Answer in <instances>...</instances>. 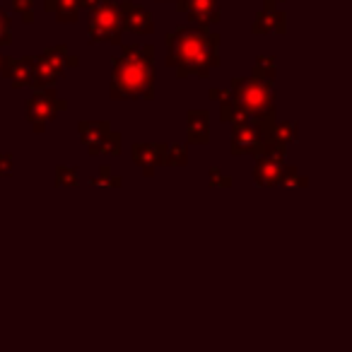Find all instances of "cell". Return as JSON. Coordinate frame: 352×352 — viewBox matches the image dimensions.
I'll return each instance as SVG.
<instances>
[{
    "label": "cell",
    "instance_id": "obj_1",
    "mask_svg": "<svg viewBox=\"0 0 352 352\" xmlns=\"http://www.w3.org/2000/svg\"><path fill=\"white\" fill-rule=\"evenodd\" d=\"M164 63L176 73L179 80L210 78V73L222 65L220 41L222 36L210 27L186 25L166 34Z\"/></svg>",
    "mask_w": 352,
    "mask_h": 352
},
{
    "label": "cell",
    "instance_id": "obj_2",
    "mask_svg": "<svg viewBox=\"0 0 352 352\" xmlns=\"http://www.w3.org/2000/svg\"><path fill=\"white\" fill-rule=\"evenodd\" d=\"M111 63V99L155 97V46H121Z\"/></svg>",
    "mask_w": 352,
    "mask_h": 352
},
{
    "label": "cell",
    "instance_id": "obj_3",
    "mask_svg": "<svg viewBox=\"0 0 352 352\" xmlns=\"http://www.w3.org/2000/svg\"><path fill=\"white\" fill-rule=\"evenodd\" d=\"M232 92L234 99L254 121H263V118H275L278 116V94H275L273 82L258 78H234L232 80Z\"/></svg>",
    "mask_w": 352,
    "mask_h": 352
},
{
    "label": "cell",
    "instance_id": "obj_4",
    "mask_svg": "<svg viewBox=\"0 0 352 352\" xmlns=\"http://www.w3.org/2000/svg\"><path fill=\"white\" fill-rule=\"evenodd\" d=\"M87 36L92 44H123V15H121V3H99L97 8L89 10V25Z\"/></svg>",
    "mask_w": 352,
    "mask_h": 352
},
{
    "label": "cell",
    "instance_id": "obj_5",
    "mask_svg": "<svg viewBox=\"0 0 352 352\" xmlns=\"http://www.w3.org/2000/svg\"><path fill=\"white\" fill-rule=\"evenodd\" d=\"M65 109H68V102L60 99L58 94L54 92V87H49V89H39V92H34V97L27 102L25 111H27V121L32 123V131L44 133L46 123L54 121L56 113L65 111Z\"/></svg>",
    "mask_w": 352,
    "mask_h": 352
},
{
    "label": "cell",
    "instance_id": "obj_6",
    "mask_svg": "<svg viewBox=\"0 0 352 352\" xmlns=\"http://www.w3.org/2000/svg\"><path fill=\"white\" fill-rule=\"evenodd\" d=\"M263 135H261V128L254 121H244L232 126V142H230V152L236 157L244 155H254L258 157L263 152Z\"/></svg>",
    "mask_w": 352,
    "mask_h": 352
},
{
    "label": "cell",
    "instance_id": "obj_7",
    "mask_svg": "<svg viewBox=\"0 0 352 352\" xmlns=\"http://www.w3.org/2000/svg\"><path fill=\"white\" fill-rule=\"evenodd\" d=\"M121 15H123V32H131L138 36H147L155 32V20L142 6L133 3V0H123L121 3Z\"/></svg>",
    "mask_w": 352,
    "mask_h": 352
},
{
    "label": "cell",
    "instance_id": "obj_8",
    "mask_svg": "<svg viewBox=\"0 0 352 352\" xmlns=\"http://www.w3.org/2000/svg\"><path fill=\"white\" fill-rule=\"evenodd\" d=\"M133 162L142 169L145 176L155 174V166H164L166 142H135L131 147Z\"/></svg>",
    "mask_w": 352,
    "mask_h": 352
},
{
    "label": "cell",
    "instance_id": "obj_9",
    "mask_svg": "<svg viewBox=\"0 0 352 352\" xmlns=\"http://www.w3.org/2000/svg\"><path fill=\"white\" fill-rule=\"evenodd\" d=\"M251 32L261 36L268 34H287V15H285L283 8H263V10L256 15Z\"/></svg>",
    "mask_w": 352,
    "mask_h": 352
},
{
    "label": "cell",
    "instance_id": "obj_10",
    "mask_svg": "<svg viewBox=\"0 0 352 352\" xmlns=\"http://www.w3.org/2000/svg\"><path fill=\"white\" fill-rule=\"evenodd\" d=\"M184 12L188 15L191 25H201V27L217 25L220 17H222L220 0H186Z\"/></svg>",
    "mask_w": 352,
    "mask_h": 352
},
{
    "label": "cell",
    "instance_id": "obj_11",
    "mask_svg": "<svg viewBox=\"0 0 352 352\" xmlns=\"http://www.w3.org/2000/svg\"><path fill=\"white\" fill-rule=\"evenodd\" d=\"M283 166H285V162H278L268 155H258L256 157V166H254V184L261 188L280 186Z\"/></svg>",
    "mask_w": 352,
    "mask_h": 352
},
{
    "label": "cell",
    "instance_id": "obj_12",
    "mask_svg": "<svg viewBox=\"0 0 352 352\" xmlns=\"http://www.w3.org/2000/svg\"><path fill=\"white\" fill-rule=\"evenodd\" d=\"M186 133L191 145H208L210 142V113L206 109H191L186 113Z\"/></svg>",
    "mask_w": 352,
    "mask_h": 352
},
{
    "label": "cell",
    "instance_id": "obj_13",
    "mask_svg": "<svg viewBox=\"0 0 352 352\" xmlns=\"http://www.w3.org/2000/svg\"><path fill=\"white\" fill-rule=\"evenodd\" d=\"M32 63H34V56H27V58H6V68L0 78H8L15 89L30 87L32 85Z\"/></svg>",
    "mask_w": 352,
    "mask_h": 352
},
{
    "label": "cell",
    "instance_id": "obj_14",
    "mask_svg": "<svg viewBox=\"0 0 352 352\" xmlns=\"http://www.w3.org/2000/svg\"><path fill=\"white\" fill-rule=\"evenodd\" d=\"M60 78H63V75L51 65L49 58H44V56H34V63H32V85H30L34 92L54 87Z\"/></svg>",
    "mask_w": 352,
    "mask_h": 352
},
{
    "label": "cell",
    "instance_id": "obj_15",
    "mask_svg": "<svg viewBox=\"0 0 352 352\" xmlns=\"http://www.w3.org/2000/svg\"><path fill=\"white\" fill-rule=\"evenodd\" d=\"M41 56H44V58H49L51 65H54V68L58 70L63 78H65V73H68V70H75L80 65V58L75 54H70L68 46H54V49H46Z\"/></svg>",
    "mask_w": 352,
    "mask_h": 352
},
{
    "label": "cell",
    "instance_id": "obj_16",
    "mask_svg": "<svg viewBox=\"0 0 352 352\" xmlns=\"http://www.w3.org/2000/svg\"><path fill=\"white\" fill-rule=\"evenodd\" d=\"M109 131H111V126H109L107 121H80L78 123V135L85 147L97 145Z\"/></svg>",
    "mask_w": 352,
    "mask_h": 352
},
{
    "label": "cell",
    "instance_id": "obj_17",
    "mask_svg": "<svg viewBox=\"0 0 352 352\" xmlns=\"http://www.w3.org/2000/svg\"><path fill=\"white\" fill-rule=\"evenodd\" d=\"M121 150H123V138H121V133H113V131H109L97 145L87 147V152L92 157H99V155L116 157V155H121Z\"/></svg>",
    "mask_w": 352,
    "mask_h": 352
},
{
    "label": "cell",
    "instance_id": "obj_18",
    "mask_svg": "<svg viewBox=\"0 0 352 352\" xmlns=\"http://www.w3.org/2000/svg\"><path fill=\"white\" fill-rule=\"evenodd\" d=\"M51 12H54L60 25H70V22H78L80 6H78V0H54Z\"/></svg>",
    "mask_w": 352,
    "mask_h": 352
},
{
    "label": "cell",
    "instance_id": "obj_19",
    "mask_svg": "<svg viewBox=\"0 0 352 352\" xmlns=\"http://www.w3.org/2000/svg\"><path fill=\"white\" fill-rule=\"evenodd\" d=\"M220 118L225 123H232V126H236V123H244V121H254V118H251L249 113H246L244 109L236 104V99L220 102Z\"/></svg>",
    "mask_w": 352,
    "mask_h": 352
},
{
    "label": "cell",
    "instance_id": "obj_20",
    "mask_svg": "<svg viewBox=\"0 0 352 352\" xmlns=\"http://www.w3.org/2000/svg\"><path fill=\"white\" fill-rule=\"evenodd\" d=\"M56 188H75L80 186V174L70 164H56Z\"/></svg>",
    "mask_w": 352,
    "mask_h": 352
},
{
    "label": "cell",
    "instance_id": "obj_21",
    "mask_svg": "<svg viewBox=\"0 0 352 352\" xmlns=\"http://www.w3.org/2000/svg\"><path fill=\"white\" fill-rule=\"evenodd\" d=\"M275 75H278V65H275L273 56H258V58H256V63H254V78L273 82Z\"/></svg>",
    "mask_w": 352,
    "mask_h": 352
},
{
    "label": "cell",
    "instance_id": "obj_22",
    "mask_svg": "<svg viewBox=\"0 0 352 352\" xmlns=\"http://www.w3.org/2000/svg\"><path fill=\"white\" fill-rule=\"evenodd\" d=\"M188 164V147L179 145V142H166V155L164 166H186Z\"/></svg>",
    "mask_w": 352,
    "mask_h": 352
},
{
    "label": "cell",
    "instance_id": "obj_23",
    "mask_svg": "<svg viewBox=\"0 0 352 352\" xmlns=\"http://www.w3.org/2000/svg\"><path fill=\"white\" fill-rule=\"evenodd\" d=\"M280 186L285 188H307L309 186V179L307 176L299 174L297 166H283V176H280Z\"/></svg>",
    "mask_w": 352,
    "mask_h": 352
},
{
    "label": "cell",
    "instance_id": "obj_24",
    "mask_svg": "<svg viewBox=\"0 0 352 352\" xmlns=\"http://www.w3.org/2000/svg\"><path fill=\"white\" fill-rule=\"evenodd\" d=\"M89 184L92 186H109V188H121L123 186V179L121 176L113 174V169L109 164H102V169H99V174L94 176V179H89Z\"/></svg>",
    "mask_w": 352,
    "mask_h": 352
},
{
    "label": "cell",
    "instance_id": "obj_25",
    "mask_svg": "<svg viewBox=\"0 0 352 352\" xmlns=\"http://www.w3.org/2000/svg\"><path fill=\"white\" fill-rule=\"evenodd\" d=\"M208 179H210V188H232V176L225 174V171L220 169V166H210V171H208Z\"/></svg>",
    "mask_w": 352,
    "mask_h": 352
},
{
    "label": "cell",
    "instance_id": "obj_26",
    "mask_svg": "<svg viewBox=\"0 0 352 352\" xmlns=\"http://www.w3.org/2000/svg\"><path fill=\"white\" fill-rule=\"evenodd\" d=\"M12 8H15L17 15L25 20V25L34 22V0H12Z\"/></svg>",
    "mask_w": 352,
    "mask_h": 352
},
{
    "label": "cell",
    "instance_id": "obj_27",
    "mask_svg": "<svg viewBox=\"0 0 352 352\" xmlns=\"http://www.w3.org/2000/svg\"><path fill=\"white\" fill-rule=\"evenodd\" d=\"M12 44V25L10 15L6 10H0V46H10Z\"/></svg>",
    "mask_w": 352,
    "mask_h": 352
},
{
    "label": "cell",
    "instance_id": "obj_28",
    "mask_svg": "<svg viewBox=\"0 0 352 352\" xmlns=\"http://www.w3.org/2000/svg\"><path fill=\"white\" fill-rule=\"evenodd\" d=\"M12 171H15V160H12V155L10 152H0V176L8 179V176H12Z\"/></svg>",
    "mask_w": 352,
    "mask_h": 352
},
{
    "label": "cell",
    "instance_id": "obj_29",
    "mask_svg": "<svg viewBox=\"0 0 352 352\" xmlns=\"http://www.w3.org/2000/svg\"><path fill=\"white\" fill-rule=\"evenodd\" d=\"M99 3H107V0H78L80 10H92V8H97Z\"/></svg>",
    "mask_w": 352,
    "mask_h": 352
},
{
    "label": "cell",
    "instance_id": "obj_30",
    "mask_svg": "<svg viewBox=\"0 0 352 352\" xmlns=\"http://www.w3.org/2000/svg\"><path fill=\"white\" fill-rule=\"evenodd\" d=\"M287 0H263V8H280V6H285Z\"/></svg>",
    "mask_w": 352,
    "mask_h": 352
},
{
    "label": "cell",
    "instance_id": "obj_31",
    "mask_svg": "<svg viewBox=\"0 0 352 352\" xmlns=\"http://www.w3.org/2000/svg\"><path fill=\"white\" fill-rule=\"evenodd\" d=\"M6 58H8V56L0 54V75H3V68H6Z\"/></svg>",
    "mask_w": 352,
    "mask_h": 352
}]
</instances>
